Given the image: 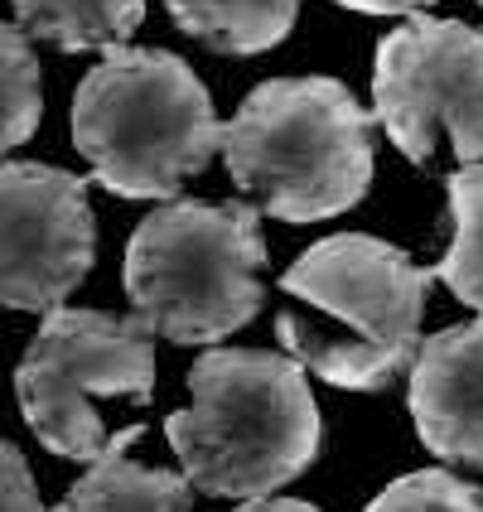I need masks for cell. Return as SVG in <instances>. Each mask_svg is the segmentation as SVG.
I'll use <instances>...</instances> for the list:
<instances>
[{"mask_svg":"<svg viewBox=\"0 0 483 512\" xmlns=\"http://www.w3.org/2000/svg\"><path fill=\"white\" fill-rule=\"evenodd\" d=\"M435 281L392 242L368 232H334L300 252L281 276L290 310L276 319L281 348L343 392H377L397 382L421 353V314Z\"/></svg>","mask_w":483,"mask_h":512,"instance_id":"6da1fadb","label":"cell"},{"mask_svg":"<svg viewBox=\"0 0 483 512\" xmlns=\"http://www.w3.org/2000/svg\"><path fill=\"white\" fill-rule=\"evenodd\" d=\"M194 401L165 421L184 479L213 498L256 503L319 459L324 421L310 372L271 348H203Z\"/></svg>","mask_w":483,"mask_h":512,"instance_id":"7a4b0ae2","label":"cell"},{"mask_svg":"<svg viewBox=\"0 0 483 512\" xmlns=\"http://www.w3.org/2000/svg\"><path fill=\"white\" fill-rule=\"evenodd\" d=\"M73 145L116 199L170 203L223 150V126L184 58L121 44L73 92Z\"/></svg>","mask_w":483,"mask_h":512,"instance_id":"3957f363","label":"cell"},{"mask_svg":"<svg viewBox=\"0 0 483 512\" xmlns=\"http://www.w3.org/2000/svg\"><path fill=\"white\" fill-rule=\"evenodd\" d=\"M223 160L256 213L339 218L372 184V112L339 78H271L223 126Z\"/></svg>","mask_w":483,"mask_h":512,"instance_id":"277c9868","label":"cell"},{"mask_svg":"<svg viewBox=\"0 0 483 512\" xmlns=\"http://www.w3.org/2000/svg\"><path fill=\"white\" fill-rule=\"evenodd\" d=\"M261 266V213L247 199H170L131 232L121 285L150 334L170 343H223L252 324L266 300Z\"/></svg>","mask_w":483,"mask_h":512,"instance_id":"5b68a950","label":"cell"},{"mask_svg":"<svg viewBox=\"0 0 483 512\" xmlns=\"http://www.w3.org/2000/svg\"><path fill=\"white\" fill-rule=\"evenodd\" d=\"M15 397L49 455L97 464L112 445L97 401L145 406L155 397V334L136 314L63 305L44 314L29 339L15 368Z\"/></svg>","mask_w":483,"mask_h":512,"instance_id":"8992f818","label":"cell"},{"mask_svg":"<svg viewBox=\"0 0 483 512\" xmlns=\"http://www.w3.org/2000/svg\"><path fill=\"white\" fill-rule=\"evenodd\" d=\"M372 116L406 160L426 165L450 136L464 165H483V29L411 15L377 44Z\"/></svg>","mask_w":483,"mask_h":512,"instance_id":"52a82bcc","label":"cell"},{"mask_svg":"<svg viewBox=\"0 0 483 512\" xmlns=\"http://www.w3.org/2000/svg\"><path fill=\"white\" fill-rule=\"evenodd\" d=\"M97 256V228L87 179L39 165H0V305L54 314L87 281Z\"/></svg>","mask_w":483,"mask_h":512,"instance_id":"ba28073f","label":"cell"},{"mask_svg":"<svg viewBox=\"0 0 483 512\" xmlns=\"http://www.w3.org/2000/svg\"><path fill=\"white\" fill-rule=\"evenodd\" d=\"M411 421L435 459L483 469V314L421 343L411 363Z\"/></svg>","mask_w":483,"mask_h":512,"instance_id":"9c48e42d","label":"cell"},{"mask_svg":"<svg viewBox=\"0 0 483 512\" xmlns=\"http://www.w3.org/2000/svg\"><path fill=\"white\" fill-rule=\"evenodd\" d=\"M141 440V426L112 435L107 455L87 464V474L63 493L54 512H194V484L170 469H145L126 450Z\"/></svg>","mask_w":483,"mask_h":512,"instance_id":"30bf717a","label":"cell"},{"mask_svg":"<svg viewBox=\"0 0 483 512\" xmlns=\"http://www.w3.org/2000/svg\"><path fill=\"white\" fill-rule=\"evenodd\" d=\"M165 10L184 34L218 54H261L290 34L300 0H165Z\"/></svg>","mask_w":483,"mask_h":512,"instance_id":"8fae6325","label":"cell"},{"mask_svg":"<svg viewBox=\"0 0 483 512\" xmlns=\"http://www.w3.org/2000/svg\"><path fill=\"white\" fill-rule=\"evenodd\" d=\"M20 29L63 54L121 49L145 20V0H15Z\"/></svg>","mask_w":483,"mask_h":512,"instance_id":"7c38bea8","label":"cell"},{"mask_svg":"<svg viewBox=\"0 0 483 512\" xmlns=\"http://www.w3.org/2000/svg\"><path fill=\"white\" fill-rule=\"evenodd\" d=\"M450 223L455 242L440 256L435 276L455 290V300L483 314V165H464L450 174Z\"/></svg>","mask_w":483,"mask_h":512,"instance_id":"4fadbf2b","label":"cell"},{"mask_svg":"<svg viewBox=\"0 0 483 512\" xmlns=\"http://www.w3.org/2000/svg\"><path fill=\"white\" fill-rule=\"evenodd\" d=\"M44 116L39 58L20 25H0V155L25 145Z\"/></svg>","mask_w":483,"mask_h":512,"instance_id":"5bb4252c","label":"cell"},{"mask_svg":"<svg viewBox=\"0 0 483 512\" xmlns=\"http://www.w3.org/2000/svg\"><path fill=\"white\" fill-rule=\"evenodd\" d=\"M368 512H483V493L450 469H416L382 488Z\"/></svg>","mask_w":483,"mask_h":512,"instance_id":"9a60e30c","label":"cell"},{"mask_svg":"<svg viewBox=\"0 0 483 512\" xmlns=\"http://www.w3.org/2000/svg\"><path fill=\"white\" fill-rule=\"evenodd\" d=\"M0 512H44L34 474L10 440H0Z\"/></svg>","mask_w":483,"mask_h":512,"instance_id":"2e32d148","label":"cell"},{"mask_svg":"<svg viewBox=\"0 0 483 512\" xmlns=\"http://www.w3.org/2000/svg\"><path fill=\"white\" fill-rule=\"evenodd\" d=\"M343 10H363V15H426L435 0H334Z\"/></svg>","mask_w":483,"mask_h":512,"instance_id":"e0dca14e","label":"cell"},{"mask_svg":"<svg viewBox=\"0 0 483 512\" xmlns=\"http://www.w3.org/2000/svg\"><path fill=\"white\" fill-rule=\"evenodd\" d=\"M237 512H319V508L300 503V498H256V503H242Z\"/></svg>","mask_w":483,"mask_h":512,"instance_id":"ac0fdd59","label":"cell"}]
</instances>
